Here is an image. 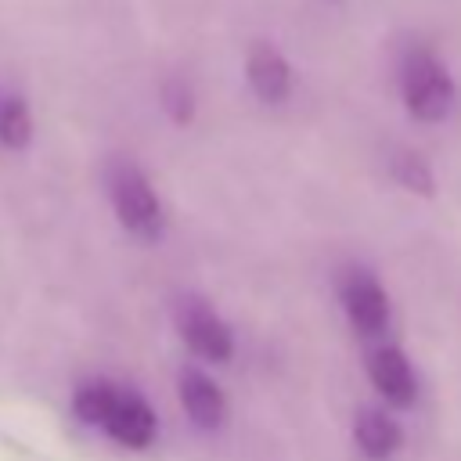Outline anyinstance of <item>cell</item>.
<instances>
[{
	"instance_id": "9c48e42d",
	"label": "cell",
	"mask_w": 461,
	"mask_h": 461,
	"mask_svg": "<svg viewBox=\"0 0 461 461\" xmlns=\"http://www.w3.org/2000/svg\"><path fill=\"white\" fill-rule=\"evenodd\" d=\"M353 443H357V450L367 461H385V457H393L400 450L403 432H400V425H396L393 414L375 411V407H364L357 414V421H353Z\"/></svg>"
},
{
	"instance_id": "6da1fadb",
	"label": "cell",
	"mask_w": 461,
	"mask_h": 461,
	"mask_svg": "<svg viewBox=\"0 0 461 461\" xmlns=\"http://www.w3.org/2000/svg\"><path fill=\"white\" fill-rule=\"evenodd\" d=\"M72 411L83 425L104 429L115 443H122L130 450H144L158 436V418H155L151 403L140 393L104 382V378L83 382L72 396Z\"/></svg>"
},
{
	"instance_id": "30bf717a",
	"label": "cell",
	"mask_w": 461,
	"mask_h": 461,
	"mask_svg": "<svg viewBox=\"0 0 461 461\" xmlns=\"http://www.w3.org/2000/svg\"><path fill=\"white\" fill-rule=\"evenodd\" d=\"M389 169H393V180H396V184H403V187H411V191H418V194H432V191H436V176H432L429 162H425L418 151H411V148L396 151V155L389 158Z\"/></svg>"
},
{
	"instance_id": "52a82bcc",
	"label": "cell",
	"mask_w": 461,
	"mask_h": 461,
	"mask_svg": "<svg viewBox=\"0 0 461 461\" xmlns=\"http://www.w3.org/2000/svg\"><path fill=\"white\" fill-rule=\"evenodd\" d=\"M245 79L249 90L263 101V104H281L292 94V65L285 61V54L270 43H256L249 50L245 61Z\"/></svg>"
},
{
	"instance_id": "277c9868",
	"label": "cell",
	"mask_w": 461,
	"mask_h": 461,
	"mask_svg": "<svg viewBox=\"0 0 461 461\" xmlns=\"http://www.w3.org/2000/svg\"><path fill=\"white\" fill-rule=\"evenodd\" d=\"M176 331L184 339V346L209 364H227L234 353V335L227 328V321L205 303V299H180L176 303Z\"/></svg>"
},
{
	"instance_id": "3957f363",
	"label": "cell",
	"mask_w": 461,
	"mask_h": 461,
	"mask_svg": "<svg viewBox=\"0 0 461 461\" xmlns=\"http://www.w3.org/2000/svg\"><path fill=\"white\" fill-rule=\"evenodd\" d=\"M403 104L418 122H443L454 108V79L439 54L418 47L403 58L400 68Z\"/></svg>"
},
{
	"instance_id": "7c38bea8",
	"label": "cell",
	"mask_w": 461,
	"mask_h": 461,
	"mask_svg": "<svg viewBox=\"0 0 461 461\" xmlns=\"http://www.w3.org/2000/svg\"><path fill=\"white\" fill-rule=\"evenodd\" d=\"M162 104L173 115V122H191V115H194V90L184 79H169L162 86Z\"/></svg>"
},
{
	"instance_id": "7a4b0ae2",
	"label": "cell",
	"mask_w": 461,
	"mask_h": 461,
	"mask_svg": "<svg viewBox=\"0 0 461 461\" xmlns=\"http://www.w3.org/2000/svg\"><path fill=\"white\" fill-rule=\"evenodd\" d=\"M108 198H112V209L119 216V223L140 238V241H158L162 230H166V216H162V202L151 187V180L144 176L140 166L126 162V158H115L108 166Z\"/></svg>"
},
{
	"instance_id": "5b68a950",
	"label": "cell",
	"mask_w": 461,
	"mask_h": 461,
	"mask_svg": "<svg viewBox=\"0 0 461 461\" xmlns=\"http://www.w3.org/2000/svg\"><path fill=\"white\" fill-rule=\"evenodd\" d=\"M342 306L360 335H382L389 328V295L367 270H349L342 281Z\"/></svg>"
},
{
	"instance_id": "8992f818",
	"label": "cell",
	"mask_w": 461,
	"mask_h": 461,
	"mask_svg": "<svg viewBox=\"0 0 461 461\" xmlns=\"http://www.w3.org/2000/svg\"><path fill=\"white\" fill-rule=\"evenodd\" d=\"M367 378L393 407H411L418 400V375L396 346H378L367 357Z\"/></svg>"
},
{
	"instance_id": "8fae6325",
	"label": "cell",
	"mask_w": 461,
	"mask_h": 461,
	"mask_svg": "<svg viewBox=\"0 0 461 461\" xmlns=\"http://www.w3.org/2000/svg\"><path fill=\"white\" fill-rule=\"evenodd\" d=\"M32 137V115H29V104L22 97H7L0 104V140L7 148H25Z\"/></svg>"
},
{
	"instance_id": "ba28073f",
	"label": "cell",
	"mask_w": 461,
	"mask_h": 461,
	"mask_svg": "<svg viewBox=\"0 0 461 461\" xmlns=\"http://www.w3.org/2000/svg\"><path fill=\"white\" fill-rule=\"evenodd\" d=\"M176 389H180V407L187 411V418H191L198 429H220V425H223L227 400H223L220 385H216L205 371L184 367Z\"/></svg>"
}]
</instances>
